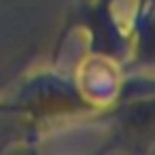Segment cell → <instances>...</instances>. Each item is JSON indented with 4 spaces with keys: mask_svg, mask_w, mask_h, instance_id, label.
<instances>
[{
    "mask_svg": "<svg viewBox=\"0 0 155 155\" xmlns=\"http://www.w3.org/2000/svg\"><path fill=\"white\" fill-rule=\"evenodd\" d=\"M0 113L13 115L28 125H47L64 119L100 113V108L83 94L74 74L55 68H43L28 74L9 98L0 100Z\"/></svg>",
    "mask_w": 155,
    "mask_h": 155,
    "instance_id": "1",
    "label": "cell"
},
{
    "mask_svg": "<svg viewBox=\"0 0 155 155\" xmlns=\"http://www.w3.org/2000/svg\"><path fill=\"white\" fill-rule=\"evenodd\" d=\"M123 0H81L70 11L66 19L68 30H81L87 36V55L102 58L127 66L132 43L127 19H121L117 13V5Z\"/></svg>",
    "mask_w": 155,
    "mask_h": 155,
    "instance_id": "2",
    "label": "cell"
},
{
    "mask_svg": "<svg viewBox=\"0 0 155 155\" xmlns=\"http://www.w3.org/2000/svg\"><path fill=\"white\" fill-rule=\"evenodd\" d=\"M119 70H121V66L115 62L87 55L85 64L77 70L74 79H77L79 87L83 89V94L102 110L108 104H113L115 98L119 96L121 79H123V74Z\"/></svg>",
    "mask_w": 155,
    "mask_h": 155,
    "instance_id": "3",
    "label": "cell"
},
{
    "mask_svg": "<svg viewBox=\"0 0 155 155\" xmlns=\"http://www.w3.org/2000/svg\"><path fill=\"white\" fill-rule=\"evenodd\" d=\"M28 60H30V51H24L21 55H17V58H13L7 66H2L0 68V94H2L13 81H15V77L26 68V64H28Z\"/></svg>",
    "mask_w": 155,
    "mask_h": 155,
    "instance_id": "4",
    "label": "cell"
}]
</instances>
